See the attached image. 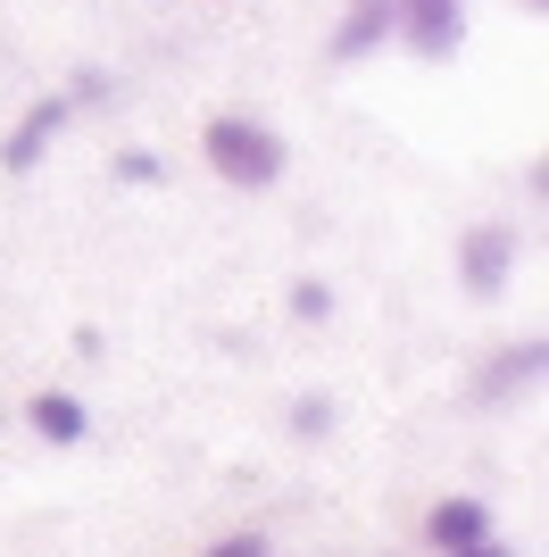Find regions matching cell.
Here are the masks:
<instances>
[{"mask_svg":"<svg viewBox=\"0 0 549 557\" xmlns=\"http://www.w3.org/2000/svg\"><path fill=\"white\" fill-rule=\"evenodd\" d=\"M391 34H408V50L450 59L466 34V0H391Z\"/></svg>","mask_w":549,"mask_h":557,"instance_id":"2","label":"cell"},{"mask_svg":"<svg viewBox=\"0 0 549 557\" xmlns=\"http://www.w3.org/2000/svg\"><path fill=\"white\" fill-rule=\"evenodd\" d=\"M200 159L217 166L225 184H242V191H267L274 175H283V134H267L258 116H208Z\"/></svg>","mask_w":549,"mask_h":557,"instance_id":"1","label":"cell"},{"mask_svg":"<svg viewBox=\"0 0 549 557\" xmlns=\"http://www.w3.org/2000/svg\"><path fill=\"white\" fill-rule=\"evenodd\" d=\"M525 9H541V0H525Z\"/></svg>","mask_w":549,"mask_h":557,"instance_id":"13","label":"cell"},{"mask_svg":"<svg viewBox=\"0 0 549 557\" xmlns=\"http://www.w3.org/2000/svg\"><path fill=\"white\" fill-rule=\"evenodd\" d=\"M541 358H549L541 342H525V349H508V367L491 374V392H525V383H541Z\"/></svg>","mask_w":549,"mask_h":557,"instance_id":"8","label":"cell"},{"mask_svg":"<svg viewBox=\"0 0 549 557\" xmlns=\"http://www.w3.org/2000/svg\"><path fill=\"white\" fill-rule=\"evenodd\" d=\"M450 557H516V549H500V541H475V549H450Z\"/></svg>","mask_w":549,"mask_h":557,"instance_id":"12","label":"cell"},{"mask_svg":"<svg viewBox=\"0 0 549 557\" xmlns=\"http://www.w3.org/2000/svg\"><path fill=\"white\" fill-rule=\"evenodd\" d=\"M59 125H68V100H59V92L34 100V109L17 116V134L0 141V166H9V175H34V166H42V150L59 141Z\"/></svg>","mask_w":549,"mask_h":557,"instance_id":"3","label":"cell"},{"mask_svg":"<svg viewBox=\"0 0 549 557\" xmlns=\"http://www.w3.org/2000/svg\"><path fill=\"white\" fill-rule=\"evenodd\" d=\"M325 308H333L325 283H292V317H325Z\"/></svg>","mask_w":549,"mask_h":557,"instance_id":"9","label":"cell"},{"mask_svg":"<svg viewBox=\"0 0 549 557\" xmlns=\"http://www.w3.org/2000/svg\"><path fill=\"white\" fill-rule=\"evenodd\" d=\"M383 34H391V0H350L342 25H333V59H366Z\"/></svg>","mask_w":549,"mask_h":557,"instance_id":"6","label":"cell"},{"mask_svg":"<svg viewBox=\"0 0 549 557\" xmlns=\"http://www.w3.org/2000/svg\"><path fill=\"white\" fill-rule=\"evenodd\" d=\"M457 267H466V292H500L508 267H516V225H475L466 250H457Z\"/></svg>","mask_w":549,"mask_h":557,"instance_id":"4","label":"cell"},{"mask_svg":"<svg viewBox=\"0 0 549 557\" xmlns=\"http://www.w3.org/2000/svg\"><path fill=\"white\" fill-rule=\"evenodd\" d=\"M25 424H34V433H42V442H84V408H75L68 392H34V408H25Z\"/></svg>","mask_w":549,"mask_h":557,"instance_id":"7","label":"cell"},{"mask_svg":"<svg viewBox=\"0 0 549 557\" xmlns=\"http://www.w3.org/2000/svg\"><path fill=\"white\" fill-rule=\"evenodd\" d=\"M208 557H274V549H267V541H258V533H233V541H217V549H208Z\"/></svg>","mask_w":549,"mask_h":557,"instance_id":"11","label":"cell"},{"mask_svg":"<svg viewBox=\"0 0 549 557\" xmlns=\"http://www.w3.org/2000/svg\"><path fill=\"white\" fill-rule=\"evenodd\" d=\"M425 533H434V549H475V541H491V516H483V499H441L434 516H425Z\"/></svg>","mask_w":549,"mask_h":557,"instance_id":"5","label":"cell"},{"mask_svg":"<svg viewBox=\"0 0 549 557\" xmlns=\"http://www.w3.org/2000/svg\"><path fill=\"white\" fill-rule=\"evenodd\" d=\"M117 175H125V184H159V159H150V150H125V159H117Z\"/></svg>","mask_w":549,"mask_h":557,"instance_id":"10","label":"cell"}]
</instances>
